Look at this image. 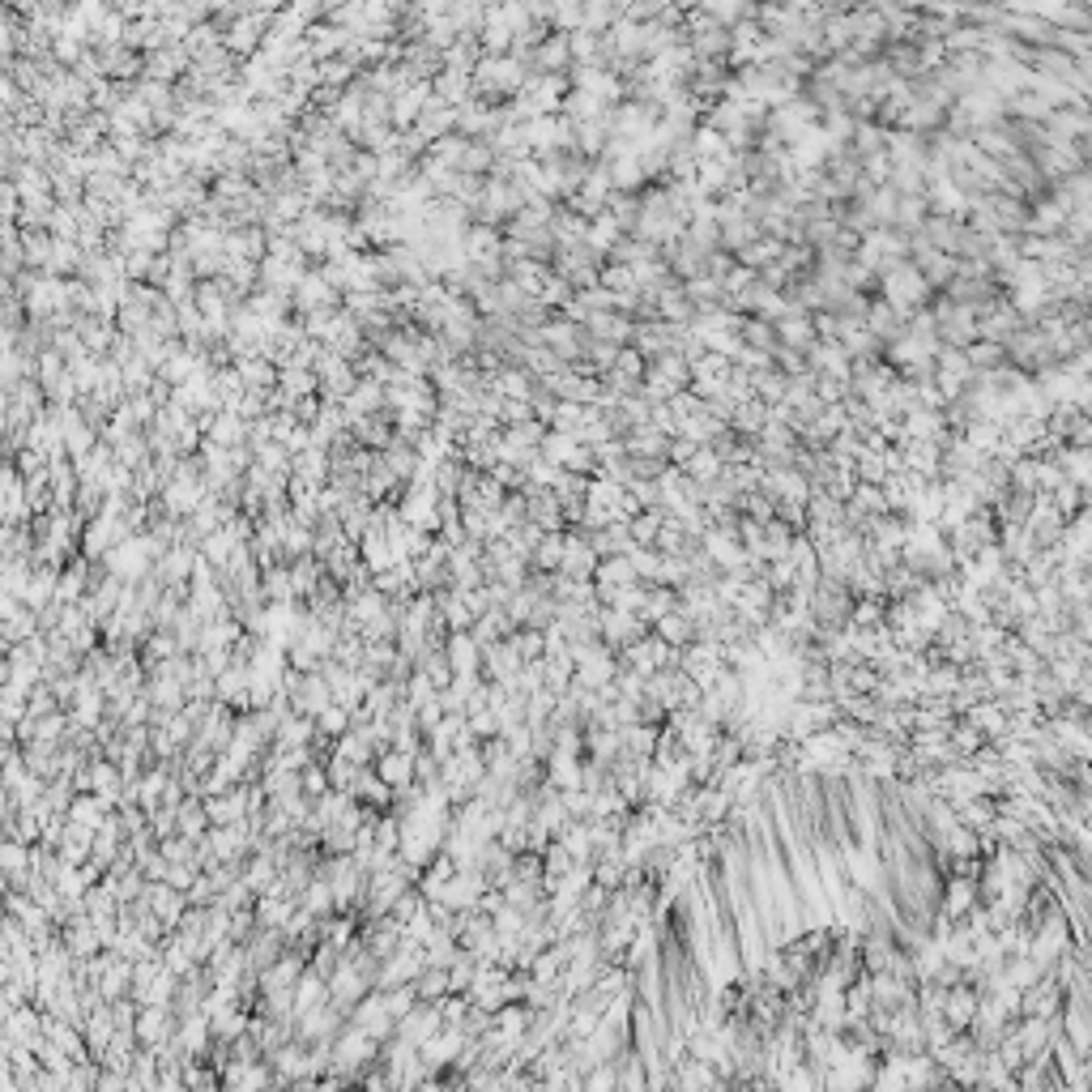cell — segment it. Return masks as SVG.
I'll return each mask as SVG.
<instances>
[{"mask_svg":"<svg viewBox=\"0 0 1092 1092\" xmlns=\"http://www.w3.org/2000/svg\"><path fill=\"white\" fill-rule=\"evenodd\" d=\"M564 564H559V576H568V581H593L598 576V551L589 546V534L585 529H564Z\"/></svg>","mask_w":1092,"mask_h":1092,"instance_id":"obj_1","label":"cell"},{"mask_svg":"<svg viewBox=\"0 0 1092 1092\" xmlns=\"http://www.w3.org/2000/svg\"><path fill=\"white\" fill-rule=\"evenodd\" d=\"M342 299H346L342 290L329 287L320 269H312V273L299 282V290H295V312L307 316V312H320V307H342Z\"/></svg>","mask_w":1092,"mask_h":1092,"instance_id":"obj_2","label":"cell"},{"mask_svg":"<svg viewBox=\"0 0 1092 1092\" xmlns=\"http://www.w3.org/2000/svg\"><path fill=\"white\" fill-rule=\"evenodd\" d=\"M445 658H448V670H453V679H478V666H482V645L470 636V632H453L445 645Z\"/></svg>","mask_w":1092,"mask_h":1092,"instance_id":"obj_3","label":"cell"},{"mask_svg":"<svg viewBox=\"0 0 1092 1092\" xmlns=\"http://www.w3.org/2000/svg\"><path fill=\"white\" fill-rule=\"evenodd\" d=\"M572 47H568V35H559V30H551L546 35V43L534 52V65H529V73H572Z\"/></svg>","mask_w":1092,"mask_h":1092,"instance_id":"obj_4","label":"cell"},{"mask_svg":"<svg viewBox=\"0 0 1092 1092\" xmlns=\"http://www.w3.org/2000/svg\"><path fill=\"white\" fill-rule=\"evenodd\" d=\"M866 329L880 337L883 346H892V342H900V337L909 334V320L888 304V299H875V304H870V312H866Z\"/></svg>","mask_w":1092,"mask_h":1092,"instance_id":"obj_5","label":"cell"},{"mask_svg":"<svg viewBox=\"0 0 1092 1092\" xmlns=\"http://www.w3.org/2000/svg\"><path fill=\"white\" fill-rule=\"evenodd\" d=\"M376 772H380V781L389 789H406V786H414V756L410 751H380L376 756Z\"/></svg>","mask_w":1092,"mask_h":1092,"instance_id":"obj_6","label":"cell"},{"mask_svg":"<svg viewBox=\"0 0 1092 1092\" xmlns=\"http://www.w3.org/2000/svg\"><path fill=\"white\" fill-rule=\"evenodd\" d=\"M465 260L470 265H478V260H491V257H500L504 248V231L500 226H487V223H474L470 231H465Z\"/></svg>","mask_w":1092,"mask_h":1092,"instance_id":"obj_7","label":"cell"},{"mask_svg":"<svg viewBox=\"0 0 1092 1092\" xmlns=\"http://www.w3.org/2000/svg\"><path fill=\"white\" fill-rule=\"evenodd\" d=\"M777 337H781V346H789V351H798V354H811L815 346H819V329H815V316H789V320H781L777 324Z\"/></svg>","mask_w":1092,"mask_h":1092,"instance_id":"obj_8","label":"cell"},{"mask_svg":"<svg viewBox=\"0 0 1092 1092\" xmlns=\"http://www.w3.org/2000/svg\"><path fill=\"white\" fill-rule=\"evenodd\" d=\"M435 94L448 102V107H457L461 112L465 102H474L478 99V86H474V73H453V69H445V73L435 77Z\"/></svg>","mask_w":1092,"mask_h":1092,"instance_id":"obj_9","label":"cell"},{"mask_svg":"<svg viewBox=\"0 0 1092 1092\" xmlns=\"http://www.w3.org/2000/svg\"><path fill=\"white\" fill-rule=\"evenodd\" d=\"M235 367H240V376H243V384H248V393H273V389H278V380H282V371L273 367L269 359H260V354H252V359H240Z\"/></svg>","mask_w":1092,"mask_h":1092,"instance_id":"obj_10","label":"cell"},{"mask_svg":"<svg viewBox=\"0 0 1092 1092\" xmlns=\"http://www.w3.org/2000/svg\"><path fill=\"white\" fill-rule=\"evenodd\" d=\"M606 112H611V107H606L602 99L585 94V90H568L564 107H559V116H564V120H572V124H593V120H602Z\"/></svg>","mask_w":1092,"mask_h":1092,"instance_id":"obj_11","label":"cell"},{"mask_svg":"<svg viewBox=\"0 0 1092 1092\" xmlns=\"http://www.w3.org/2000/svg\"><path fill=\"white\" fill-rule=\"evenodd\" d=\"M623 240H628V231H623V226L615 223L611 213H602V218H593V223H589V240H585V243H589V248L598 252V257L611 260V252L619 248Z\"/></svg>","mask_w":1092,"mask_h":1092,"instance_id":"obj_12","label":"cell"},{"mask_svg":"<svg viewBox=\"0 0 1092 1092\" xmlns=\"http://www.w3.org/2000/svg\"><path fill=\"white\" fill-rule=\"evenodd\" d=\"M210 445H218V448H240V445H248V423H243L240 414H218L213 418V427H210V435H205Z\"/></svg>","mask_w":1092,"mask_h":1092,"instance_id":"obj_13","label":"cell"},{"mask_svg":"<svg viewBox=\"0 0 1092 1092\" xmlns=\"http://www.w3.org/2000/svg\"><path fill=\"white\" fill-rule=\"evenodd\" d=\"M598 585H611V589H632V585H640V572L636 564H632V555H615V559H602L598 564V576H593Z\"/></svg>","mask_w":1092,"mask_h":1092,"instance_id":"obj_14","label":"cell"},{"mask_svg":"<svg viewBox=\"0 0 1092 1092\" xmlns=\"http://www.w3.org/2000/svg\"><path fill=\"white\" fill-rule=\"evenodd\" d=\"M888 133L892 129H883V124H875V120L858 124V129H853V141H850L853 154H858L862 163H866V158H875V154H888Z\"/></svg>","mask_w":1092,"mask_h":1092,"instance_id":"obj_15","label":"cell"},{"mask_svg":"<svg viewBox=\"0 0 1092 1092\" xmlns=\"http://www.w3.org/2000/svg\"><path fill=\"white\" fill-rule=\"evenodd\" d=\"M628 495V487L623 482H615V478H606V474H593L589 478V491H585V504L589 508H619V500Z\"/></svg>","mask_w":1092,"mask_h":1092,"instance_id":"obj_16","label":"cell"},{"mask_svg":"<svg viewBox=\"0 0 1092 1092\" xmlns=\"http://www.w3.org/2000/svg\"><path fill=\"white\" fill-rule=\"evenodd\" d=\"M730 427H734V431H739V435H751V440H756V435L764 431V427H769V406H764V401H759V398L742 401V406H734V418H730Z\"/></svg>","mask_w":1092,"mask_h":1092,"instance_id":"obj_17","label":"cell"},{"mask_svg":"<svg viewBox=\"0 0 1092 1092\" xmlns=\"http://www.w3.org/2000/svg\"><path fill=\"white\" fill-rule=\"evenodd\" d=\"M964 354H969L973 376H986V371L1007 367V346H999V342H973Z\"/></svg>","mask_w":1092,"mask_h":1092,"instance_id":"obj_18","label":"cell"},{"mask_svg":"<svg viewBox=\"0 0 1092 1092\" xmlns=\"http://www.w3.org/2000/svg\"><path fill=\"white\" fill-rule=\"evenodd\" d=\"M278 389L287 393L290 406H295V401H304V398H320V376H316V371H299V367H290V371H282Z\"/></svg>","mask_w":1092,"mask_h":1092,"instance_id":"obj_19","label":"cell"},{"mask_svg":"<svg viewBox=\"0 0 1092 1092\" xmlns=\"http://www.w3.org/2000/svg\"><path fill=\"white\" fill-rule=\"evenodd\" d=\"M22 248H26V269H43L52 265V252H56V240L47 231H22Z\"/></svg>","mask_w":1092,"mask_h":1092,"instance_id":"obj_20","label":"cell"},{"mask_svg":"<svg viewBox=\"0 0 1092 1092\" xmlns=\"http://www.w3.org/2000/svg\"><path fill=\"white\" fill-rule=\"evenodd\" d=\"M384 461H389V470L398 474L401 482H410L418 474V465H423V457H418L414 445H401V440H393V445L384 448Z\"/></svg>","mask_w":1092,"mask_h":1092,"instance_id":"obj_21","label":"cell"},{"mask_svg":"<svg viewBox=\"0 0 1092 1092\" xmlns=\"http://www.w3.org/2000/svg\"><path fill=\"white\" fill-rule=\"evenodd\" d=\"M666 521H670V508H648V512H640V517L628 525L632 529V542H636V546H653Z\"/></svg>","mask_w":1092,"mask_h":1092,"instance_id":"obj_22","label":"cell"},{"mask_svg":"<svg viewBox=\"0 0 1092 1092\" xmlns=\"http://www.w3.org/2000/svg\"><path fill=\"white\" fill-rule=\"evenodd\" d=\"M742 342L747 346H756V351H777L781 346V337H777V324H769V320H759V316H747L742 320Z\"/></svg>","mask_w":1092,"mask_h":1092,"instance_id":"obj_23","label":"cell"},{"mask_svg":"<svg viewBox=\"0 0 1092 1092\" xmlns=\"http://www.w3.org/2000/svg\"><path fill=\"white\" fill-rule=\"evenodd\" d=\"M619 18H623V5H606V0H589V5H585V30H593V35L615 30Z\"/></svg>","mask_w":1092,"mask_h":1092,"instance_id":"obj_24","label":"cell"},{"mask_svg":"<svg viewBox=\"0 0 1092 1092\" xmlns=\"http://www.w3.org/2000/svg\"><path fill=\"white\" fill-rule=\"evenodd\" d=\"M692 149H695V158H700V163H709V158H730V154H734V149L725 146V137H722V133H717V129H709V124H700V129H695V137H692Z\"/></svg>","mask_w":1092,"mask_h":1092,"instance_id":"obj_25","label":"cell"},{"mask_svg":"<svg viewBox=\"0 0 1092 1092\" xmlns=\"http://www.w3.org/2000/svg\"><path fill=\"white\" fill-rule=\"evenodd\" d=\"M465 149H470V137H461V133H453V137L435 141V146H431V154H427V158H435V163H440V167H448V171H461V158H465Z\"/></svg>","mask_w":1092,"mask_h":1092,"instance_id":"obj_26","label":"cell"},{"mask_svg":"<svg viewBox=\"0 0 1092 1092\" xmlns=\"http://www.w3.org/2000/svg\"><path fill=\"white\" fill-rule=\"evenodd\" d=\"M683 474H687V478H695V482H717L725 474V461L717 457V448H700Z\"/></svg>","mask_w":1092,"mask_h":1092,"instance_id":"obj_27","label":"cell"},{"mask_svg":"<svg viewBox=\"0 0 1092 1092\" xmlns=\"http://www.w3.org/2000/svg\"><path fill=\"white\" fill-rule=\"evenodd\" d=\"M137 94L146 99V107L149 112H171V107H179V99H176V86H167V82H137Z\"/></svg>","mask_w":1092,"mask_h":1092,"instance_id":"obj_28","label":"cell"},{"mask_svg":"<svg viewBox=\"0 0 1092 1092\" xmlns=\"http://www.w3.org/2000/svg\"><path fill=\"white\" fill-rule=\"evenodd\" d=\"M564 534H546L542 546L534 551V572H559V564H564Z\"/></svg>","mask_w":1092,"mask_h":1092,"instance_id":"obj_29","label":"cell"},{"mask_svg":"<svg viewBox=\"0 0 1092 1092\" xmlns=\"http://www.w3.org/2000/svg\"><path fill=\"white\" fill-rule=\"evenodd\" d=\"M86 52H90V47H86L77 35H56V39H52V60H56L60 69H77L86 60Z\"/></svg>","mask_w":1092,"mask_h":1092,"instance_id":"obj_30","label":"cell"},{"mask_svg":"<svg viewBox=\"0 0 1092 1092\" xmlns=\"http://www.w3.org/2000/svg\"><path fill=\"white\" fill-rule=\"evenodd\" d=\"M602 287L611 290V295H623V290H636V273H632V265H619V260H606V265H602Z\"/></svg>","mask_w":1092,"mask_h":1092,"instance_id":"obj_31","label":"cell"},{"mask_svg":"<svg viewBox=\"0 0 1092 1092\" xmlns=\"http://www.w3.org/2000/svg\"><path fill=\"white\" fill-rule=\"evenodd\" d=\"M615 371H623V376H632V380H645L648 376V359L636 351V346H623L619 363H615Z\"/></svg>","mask_w":1092,"mask_h":1092,"instance_id":"obj_32","label":"cell"},{"mask_svg":"<svg viewBox=\"0 0 1092 1092\" xmlns=\"http://www.w3.org/2000/svg\"><path fill=\"white\" fill-rule=\"evenodd\" d=\"M695 453H700V445L687 440V435H675V440H670V465H675V470H687Z\"/></svg>","mask_w":1092,"mask_h":1092,"instance_id":"obj_33","label":"cell"},{"mask_svg":"<svg viewBox=\"0 0 1092 1092\" xmlns=\"http://www.w3.org/2000/svg\"><path fill=\"white\" fill-rule=\"evenodd\" d=\"M628 747L636 751V756H648V751H653V730H645V725H632V730H628Z\"/></svg>","mask_w":1092,"mask_h":1092,"instance_id":"obj_34","label":"cell"},{"mask_svg":"<svg viewBox=\"0 0 1092 1092\" xmlns=\"http://www.w3.org/2000/svg\"><path fill=\"white\" fill-rule=\"evenodd\" d=\"M5 866L18 875V870L26 866V850H22V845H9V850H5Z\"/></svg>","mask_w":1092,"mask_h":1092,"instance_id":"obj_35","label":"cell"},{"mask_svg":"<svg viewBox=\"0 0 1092 1092\" xmlns=\"http://www.w3.org/2000/svg\"><path fill=\"white\" fill-rule=\"evenodd\" d=\"M1084 334H1088V346H1092V312L1084 316Z\"/></svg>","mask_w":1092,"mask_h":1092,"instance_id":"obj_36","label":"cell"},{"mask_svg":"<svg viewBox=\"0 0 1092 1092\" xmlns=\"http://www.w3.org/2000/svg\"><path fill=\"white\" fill-rule=\"evenodd\" d=\"M1088 60H1092V56H1088Z\"/></svg>","mask_w":1092,"mask_h":1092,"instance_id":"obj_37","label":"cell"}]
</instances>
